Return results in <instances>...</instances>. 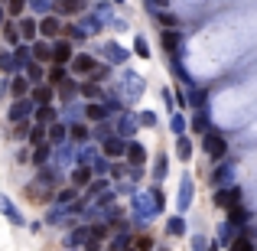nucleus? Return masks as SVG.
Returning <instances> with one entry per match:
<instances>
[{
    "instance_id": "obj_31",
    "label": "nucleus",
    "mask_w": 257,
    "mask_h": 251,
    "mask_svg": "<svg viewBox=\"0 0 257 251\" xmlns=\"http://www.w3.org/2000/svg\"><path fill=\"white\" fill-rule=\"evenodd\" d=\"M182 46V36L176 30H170V33H163V49H170V52H176Z\"/></svg>"
},
{
    "instance_id": "obj_3",
    "label": "nucleus",
    "mask_w": 257,
    "mask_h": 251,
    "mask_svg": "<svg viewBox=\"0 0 257 251\" xmlns=\"http://www.w3.org/2000/svg\"><path fill=\"white\" fill-rule=\"evenodd\" d=\"M202 150H205L212 160H225V153H228V140L221 137V134H205V137H202Z\"/></svg>"
},
{
    "instance_id": "obj_12",
    "label": "nucleus",
    "mask_w": 257,
    "mask_h": 251,
    "mask_svg": "<svg viewBox=\"0 0 257 251\" xmlns=\"http://www.w3.org/2000/svg\"><path fill=\"white\" fill-rule=\"evenodd\" d=\"M0 212L7 215V222H13V225H23V212L13 206V199H10L7 193H0Z\"/></svg>"
},
{
    "instance_id": "obj_46",
    "label": "nucleus",
    "mask_w": 257,
    "mask_h": 251,
    "mask_svg": "<svg viewBox=\"0 0 257 251\" xmlns=\"http://www.w3.org/2000/svg\"><path fill=\"white\" fill-rule=\"evenodd\" d=\"M69 137L85 140V137H88V127H85V124H72V127H69Z\"/></svg>"
},
{
    "instance_id": "obj_22",
    "label": "nucleus",
    "mask_w": 257,
    "mask_h": 251,
    "mask_svg": "<svg viewBox=\"0 0 257 251\" xmlns=\"http://www.w3.org/2000/svg\"><path fill=\"white\" fill-rule=\"evenodd\" d=\"M23 78H30V82H36V85H39V82H43V65L30 59V62L23 65Z\"/></svg>"
},
{
    "instance_id": "obj_8",
    "label": "nucleus",
    "mask_w": 257,
    "mask_h": 251,
    "mask_svg": "<svg viewBox=\"0 0 257 251\" xmlns=\"http://www.w3.org/2000/svg\"><path fill=\"white\" fill-rule=\"evenodd\" d=\"M101 52H104V59L111 65H124L127 59H131V52H127L124 46H117V43H104V46H101Z\"/></svg>"
},
{
    "instance_id": "obj_63",
    "label": "nucleus",
    "mask_w": 257,
    "mask_h": 251,
    "mask_svg": "<svg viewBox=\"0 0 257 251\" xmlns=\"http://www.w3.org/2000/svg\"><path fill=\"white\" fill-rule=\"evenodd\" d=\"M114 4H117V7H124V0H114Z\"/></svg>"
},
{
    "instance_id": "obj_7",
    "label": "nucleus",
    "mask_w": 257,
    "mask_h": 251,
    "mask_svg": "<svg viewBox=\"0 0 257 251\" xmlns=\"http://www.w3.org/2000/svg\"><path fill=\"white\" fill-rule=\"evenodd\" d=\"M192 196H195L192 176H182V183H179V193H176V209H179V212H186V209L192 206Z\"/></svg>"
},
{
    "instance_id": "obj_30",
    "label": "nucleus",
    "mask_w": 257,
    "mask_h": 251,
    "mask_svg": "<svg viewBox=\"0 0 257 251\" xmlns=\"http://www.w3.org/2000/svg\"><path fill=\"white\" fill-rule=\"evenodd\" d=\"M176 153H179V160H189V157H192V144H189L186 134H179V137H176Z\"/></svg>"
},
{
    "instance_id": "obj_18",
    "label": "nucleus",
    "mask_w": 257,
    "mask_h": 251,
    "mask_svg": "<svg viewBox=\"0 0 257 251\" xmlns=\"http://www.w3.org/2000/svg\"><path fill=\"white\" fill-rule=\"evenodd\" d=\"M69 62H72V69L82 72V75H85V72H94V65H98V62H94V56H72Z\"/></svg>"
},
{
    "instance_id": "obj_55",
    "label": "nucleus",
    "mask_w": 257,
    "mask_h": 251,
    "mask_svg": "<svg viewBox=\"0 0 257 251\" xmlns=\"http://www.w3.org/2000/svg\"><path fill=\"white\" fill-rule=\"evenodd\" d=\"M205 127H208V114L199 111V114H195V131H205Z\"/></svg>"
},
{
    "instance_id": "obj_41",
    "label": "nucleus",
    "mask_w": 257,
    "mask_h": 251,
    "mask_svg": "<svg viewBox=\"0 0 257 251\" xmlns=\"http://www.w3.org/2000/svg\"><path fill=\"white\" fill-rule=\"evenodd\" d=\"M134 52H137L140 59H150V43H147L144 36H137V39H134Z\"/></svg>"
},
{
    "instance_id": "obj_10",
    "label": "nucleus",
    "mask_w": 257,
    "mask_h": 251,
    "mask_svg": "<svg viewBox=\"0 0 257 251\" xmlns=\"http://www.w3.org/2000/svg\"><path fill=\"white\" fill-rule=\"evenodd\" d=\"M238 199H241V189L238 186H231V189H228V186H218V193H215V206H221V209H231Z\"/></svg>"
},
{
    "instance_id": "obj_21",
    "label": "nucleus",
    "mask_w": 257,
    "mask_h": 251,
    "mask_svg": "<svg viewBox=\"0 0 257 251\" xmlns=\"http://www.w3.org/2000/svg\"><path fill=\"white\" fill-rule=\"evenodd\" d=\"M85 4L88 0H56V10L59 13H78V10H85Z\"/></svg>"
},
{
    "instance_id": "obj_15",
    "label": "nucleus",
    "mask_w": 257,
    "mask_h": 251,
    "mask_svg": "<svg viewBox=\"0 0 257 251\" xmlns=\"http://www.w3.org/2000/svg\"><path fill=\"white\" fill-rule=\"evenodd\" d=\"M231 180H234V163H231V160H225V163L212 173V183H215V186H228Z\"/></svg>"
},
{
    "instance_id": "obj_11",
    "label": "nucleus",
    "mask_w": 257,
    "mask_h": 251,
    "mask_svg": "<svg viewBox=\"0 0 257 251\" xmlns=\"http://www.w3.org/2000/svg\"><path fill=\"white\" fill-rule=\"evenodd\" d=\"M33 108H36V105H33L26 95H23V98H17V101H13V108H10V121H13V124H17V121H26L33 114Z\"/></svg>"
},
{
    "instance_id": "obj_47",
    "label": "nucleus",
    "mask_w": 257,
    "mask_h": 251,
    "mask_svg": "<svg viewBox=\"0 0 257 251\" xmlns=\"http://www.w3.org/2000/svg\"><path fill=\"white\" fill-rule=\"evenodd\" d=\"M107 170H111V163H107L104 157H98V160H94V163H91V173H98V176H104Z\"/></svg>"
},
{
    "instance_id": "obj_19",
    "label": "nucleus",
    "mask_w": 257,
    "mask_h": 251,
    "mask_svg": "<svg viewBox=\"0 0 257 251\" xmlns=\"http://www.w3.org/2000/svg\"><path fill=\"white\" fill-rule=\"evenodd\" d=\"M65 140H69V127H65V124H52V131H49V140H46V144L59 147V144H65Z\"/></svg>"
},
{
    "instance_id": "obj_1",
    "label": "nucleus",
    "mask_w": 257,
    "mask_h": 251,
    "mask_svg": "<svg viewBox=\"0 0 257 251\" xmlns=\"http://www.w3.org/2000/svg\"><path fill=\"white\" fill-rule=\"evenodd\" d=\"M160 209H163V193H160V189H150V193H134V212H137L140 222L157 219Z\"/></svg>"
},
{
    "instance_id": "obj_54",
    "label": "nucleus",
    "mask_w": 257,
    "mask_h": 251,
    "mask_svg": "<svg viewBox=\"0 0 257 251\" xmlns=\"http://www.w3.org/2000/svg\"><path fill=\"white\" fill-rule=\"evenodd\" d=\"M4 36H7V43H20V33H17V26H4Z\"/></svg>"
},
{
    "instance_id": "obj_36",
    "label": "nucleus",
    "mask_w": 257,
    "mask_h": 251,
    "mask_svg": "<svg viewBox=\"0 0 257 251\" xmlns=\"http://www.w3.org/2000/svg\"><path fill=\"white\" fill-rule=\"evenodd\" d=\"M94 160H98V150H94V147H82V150H78V163L82 166H91Z\"/></svg>"
},
{
    "instance_id": "obj_44",
    "label": "nucleus",
    "mask_w": 257,
    "mask_h": 251,
    "mask_svg": "<svg viewBox=\"0 0 257 251\" xmlns=\"http://www.w3.org/2000/svg\"><path fill=\"white\" fill-rule=\"evenodd\" d=\"M157 17H160V23H163V26H179V17H176V13H166V10H157Z\"/></svg>"
},
{
    "instance_id": "obj_13",
    "label": "nucleus",
    "mask_w": 257,
    "mask_h": 251,
    "mask_svg": "<svg viewBox=\"0 0 257 251\" xmlns=\"http://www.w3.org/2000/svg\"><path fill=\"white\" fill-rule=\"evenodd\" d=\"M124 147H127L124 137H111V134H107V137L101 140V150H104V157H124Z\"/></svg>"
},
{
    "instance_id": "obj_28",
    "label": "nucleus",
    "mask_w": 257,
    "mask_h": 251,
    "mask_svg": "<svg viewBox=\"0 0 257 251\" xmlns=\"http://www.w3.org/2000/svg\"><path fill=\"white\" fill-rule=\"evenodd\" d=\"M88 235H91V228H75V232L65 238V245H69V248H78V245H85V241H88Z\"/></svg>"
},
{
    "instance_id": "obj_51",
    "label": "nucleus",
    "mask_w": 257,
    "mask_h": 251,
    "mask_svg": "<svg viewBox=\"0 0 257 251\" xmlns=\"http://www.w3.org/2000/svg\"><path fill=\"white\" fill-rule=\"evenodd\" d=\"M137 124H144V127H153V124H157V114H153V111H144V114L137 118Z\"/></svg>"
},
{
    "instance_id": "obj_40",
    "label": "nucleus",
    "mask_w": 257,
    "mask_h": 251,
    "mask_svg": "<svg viewBox=\"0 0 257 251\" xmlns=\"http://www.w3.org/2000/svg\"><path fill=\"white\" fill-rule=\"evenodd\" d=\"M228 248H231V251H254V241L247 238V235H241V238H231Z\"/></svg>"
},
{
    "instance_id": "obj_6",
    "label": "nucleus",
    "mask_w": 257,
    "mask_h": 251,
    "mask_svg": "<svg viewBox=\"0 0 257 251\" xmlns=\"http://www.w3.org/2000/svg\"><path fill=\"white\" fill-rule=\"evenodd\" d=\"M94 17L101 20V26H111V30H127V20L114 17V10L107 4H98V7H94Z\"/></svg>"
},
{
    "instance_id": "obj_35",
    "label": "nucleus",
    "mask_w": 257,
    "mask_h": 251,
    "mask_svg": "<svg viewBox=\"0 0 257 251\" xmlns=\"http://www.w3.org/2000/svg\"><path fill=\"white\" fill-rule=\"evenodd\" d=\"M231 238H234V225H231V222H225V225H218V241H221V245H231Z\"/></svg>"
},
{
    "instance_id": "obj_62",
    "label": "nucleus",
    "mask_w": 257,
    "mask_h": 251,
    "mask_svg": "<svg viewBox=\"0 0 257 251\" xmlns=\"http://www.w3.org/2000/svg\"><path fill=\"white\" fill-rule=\"evenodd\" d=\"M0 26H4V7H0Z\"/></svg>"
},
{
    "instance_id": "obj_4",
    "label": "nucleus",
    "mask_w": 257,
    "mask_h": 251,
    "mask_svg": "<svg viewBox=\"0 0 257 251\" xmlns=\"http://www.w3.org/2000/svg\"><path fill=\"white\" fill-rule=\"evenodd\" d=\"M52 180H56V173H49V170H46L39 180L30 183V186H33L30 196H33V199H39V202H43V199H52Z\"/></svg>"
},
{
    "instance_id": "obj_25",
    "label": "nucleus",
    "mask_w": 257,
    "mask_h": 251,
    "mask_svg": "<svg viewBox=\"0 0 257 251\" xmlns=\"http://www.w3.org/2000/svg\"><path fill=\"white\" fill-rule=\"evenodd\" d=\"M17 33H20V39H23V43H30V39L36 36V23H33V20H20V23H17Z\"/></svg>"
},
{
    "instance_id": "obj_43",
    "label": "nucleus",
    "mask_w": 257,
    "mask_h": 251,
    "mask_svg": "<svg viewBox=\"0 0 257 251\" xmlns=\"http://www.w3.org/2000/svg\"><path fill=\"white\" fill-rule=\"evenodd\" d=\"M170 127H173L176 137H179V134H186V118H182V114H173V118H170Z\"/></svg>"
},
{
    "instance_id": "obj_58",
    "label": "nucleus",
    "mask_w": 257,
    "mask_h": 251,
    "mask_svg": "<svg viewBox=\"0 0 257 251\" xmlns=\"http://www.w3.org/2000/svg\"><path fill=\"white\" fill-rule=\"evenodd\" d=\"M166 4H170V0H147V7H150V10H163Z\"/></svg>"
},
{
    "instance_id": "obj_38",
    "label": "nucleus",
    "mask_w": 257,
    "mask_h": 251,
    "mask_svg": "<svg viewBox=\"0 0 257 251\" xmlns=\"http://www.w3.org/2000/svg\"><path fill=\"white\" fill-rule=\"evenodd\" d=\"M30 101H33V105H49V101H52V88H36Z\"/></svg>"
},
{
    "instance_id": "obj_61",
    "label": "nucleus",
    "mask_w": 257,
    "mask_h": 251,
    "mask_svg": "<svg viewBox=\"0 0 257 251\" xmlns=\"http://www.w3.org/2000/svg\"><path fill=\"white\" fill-rule=\"evenodd\" d=\"M150 245H153L150 238H140V241H137V251H150Z\"/></svg>"
},
{
    "instance_id": "obj_49",
    "label": "nucleus",
    "mask_w": 257,
    "mask_h": 251,
    "mask_svg": "<svg viewBox=\"0 0 257 251\" xmlns=\"http://www.w3.org/2000/svg\"><path fill=\"white\" fill-rule=\"evenodd\" d=\"M72 199H75V189H62V193L56 196V202H59V206H69Z\"/></svg>"
},
{
    "instance_id": "obj_29",
    "label": "nucleus",
    "mask_w": 257,
    "mask_h": 251,
    "mask_svg": "<svg viewBox=\"0 0 257 251\" xmlns=\"http://www.w3.org/2000/svg\"><path fill=\"white\" fill-rule=\"evenodd\" d=\"M78 30H82L85 36H94V33L101 30V20H98V17H94V13H91V17H85L82 23H78Z\"/></svg>"
},
{
    "instance_id": "obj_14",
    "label": "nucleus",
    "mask_w": 257,
    "mask_h": 251,
    "mask_svg": "<svg viewBox=\"0 0 257 251\" xmlns=\"http://www.w3.org/2000/svg\"><path fill=\"white\" fill-rule=\"evenodd\" d=\"M124 157L131 160V166H144V160H147V150H144V144H137V140H127V147H124Z\"/></svg>"
},
{
    "instance_id": "obj_16",
    "label": "nucleus",
    "mask_w": 257,
    "mask_h": 251,
    "mask_svg": "<svg viewBox=\"0 0 257 251\" xmlns=\"http://www.w3.org/2000/svg\"><path fill=\"white\" fill-rule=\"evenodd\" d=\"M137 127H140V124H137V114H131V111H127L124 118H120V124H117V134L127 140V137H134V134H137Z\"/></svg>"
},
{
    "instance_id": "obj_23",
    "label": "nucleus",
    "mask_w": 257,
    "mask_h": 251,
    "mask_svg": "<svg viewBox=\"0 0 257 251\" xmlns=\"http://www.w3.org/2000/svg\"><path fill=\"white\" fill-rule=\"evenodd\" d=\"M166 232H170L173 238H182V235H186V219H182V215H173V219L166 222Z\"/></svg>"
},
{
    "instance_id": "obj_34",
    "label": "nucleus",
    "mask_w": 257,
    "mask_h": 251,
    "mask_svg": "<svg viewBox=\"0 0 257 251\" xmlns=\"http://www.w3.org/2000/svg\"><path fill=\"white\" fill-rule=\"evenodd\" d=\"M39 111H36V121L39 124H49V121H56V108H49V105H36Z\"/></svg>"
},
{
    "instance_id": "obj_45",
    "label": "nucleus",
    "mask_w": 257,
    "mask_h": 251,
    "mask_svg": "<svg viewBox=\"0 0 257 251\" xmlns=\"http://www.w3.org/2000/svg\"><path fill=\"white\" fill-rule=\"evenodd\" d=\"M26 85H30L26 78H13V82H10V92L17 95V98H23V95H26Z\"/></svg>"
},
{
    "instance_id": "obj_2",
    "label": "nucleus",
    "mask_w": 257,
    "mask_h": 251,
    "mask_svg": "<svg viewBox=\"0 0 257 251\" xmlns=\"http://www.w3.org/2000/svg\"><path fill=\"white\" fill-rule=\"evenodd\" d=\"M147 82L137 75V72H124V75L117 78V95L124 105H134V101H140V95H144Z\"/></svg>"
},
{
    "instance_id": "obj_60",
    "label": "nucleus",
    "mask_w": 257,
    "mask_h": 251,
    "mask_svg": "<svg viewBox=\"0 0 257 251\" xmlns=\"http://www.w3.org/2000/svg\"><path fill=\"white\" fill-rule=\"evenodd\" d=\"M69 36H72V39H85V33L78 30V26H69Z\"/></svg>"
},
{
    "instance_id": "obj_59",
    "label": "nucleus",
    "mask_w": 257,
    "mask_h": 251,
    "mask_svg": "<svg viewBox=\"0 0 257 251\" xmlns=\"http://www.w3.org/2000/svg\"><path fill=\"white\" fill-rule=\"evenodd\" d=\"M23 4L26 0H10V13H23Z\"/></svg>"
},
{
    "instance_id": "obj_56",
    "label": "nucleus",
    "mask_w": 257,
    "mask_h": 251,
    "mask_svg": "<svg viewBox=\"0 0 257 251\" xmlns=\"http://www.w3.org/2000/svg\"><path fill=\"white\" fill-rule=\"evenodd\" d=\"M49 78H52V82H62V78H65V69H62V65L56 62V69L49 72Z\"/></svg>"
},
{
    "instance_id": "obj_39",
    "label": "nucleus",
    "mask_w": 257,
    "mask_h": 251,
    "mask_svg": "<svg viewBox=\"0 0 257 251\" xmlns=\"http://www.w3.org/2000/svg\"><path fill=\"white\" fill-rule=\"evenodd\" d=\"M0 72H17V62H13V52L0 49Z\"/></svg>"
},
{
    "instance_id": "obj_32",
    "label": "nucleus",
    "mask_w": 257,
    "mask_h": 251,
    "mask_svg": "<svg viewBox=\"0 0 257 251\" xmlns=\"http://www.w3.org/2000/svg\"><path fill=\"white\" fill-rule=\"evenodd\" d=\"M85 114H88L91 121H104V118H107L111 111H107L104 105H98V101H94V105H88V108H85Z\"/></svg>"
},
{
    "instance_id": "obj_53",
    "label": "nucleus",
    "mask_w": 257,
    "mask_h": 251,
    "mask_svg": "<svg viewBox=\"0 0 257 251\" xmlns=\"http://www.w3.org/2000/svg\"><path fill=\"white\" fill-rule=\"evenodd\" d=\"M43 134H46V127H43V124H36V127L30 131V140H33V144H43Z\"/></svg>"
},
{
    "instance_id": "obj_20",
    "label": "nucleus",
    "mask_w": 257,
    "mask_h": 251,
    "mask_svg": "<svg viewBox=\"0 0 257 251\" xmlns=\"http://www.w3.org/2000/svg\"><path fill=\"white\" fill-rule=\"evenodd\" d=\"M244 222H251V209L234 202V206H231V225H244Z\"/></svg>"
},
{
    "instance_id": "obj_27",
    "label": "nucleus",
    "mask_w": 257,
    "mask_h": 251,
    "mask_svg": "<svg viewBox=\"0 0 257 251\" xmlns=\"http://www.w3.org/2000/svg\"><path fill=\"white\" fill-rule=\"evenodd\" d=\"M49 153H52V144H36V153H33V163H39V166H46L49 163Z\"/></svg>"
},
{
    "instance_id": "obj_17",
    "label": "nucleus",
    "mask_w": 257,
    "mask_h": 251,
    "mask_svg": "<svg viewBox=\"0 0 257 251\" xmlns=\"http://www.w3.org/2000/svg\"><path fill=\"white\" fill-rule=\"evenodd\" d=\"M59 30H62V26H59V20H56V17H49V13L43 17V23H36V33H43L46 39H52Z\"/></svg>"
},
{
    "instance_id": "obj_9",
    "label": "nucleus",
    "mask_w": 257,
    "mask_h": 251,
    "mask_svg": "<svg viewBox=\"0 0 257 251\" xmlns=\"http://www.w3.org/2000/svg\"><path fill=\"white\" fill-rule=\"evenodd\" d=\"M49 59L59 62V65L69 62V59H72V43H69V39H56V43L49 46Z\"/></svg>"
},
{
    "instance_id": "obj_50",
    "label": "nucleus",
    "mask_w": 257,
    "mask_h": 251,
    "mask_svg": "<svg viewBox=\"0 0 257 251\" xmlns=\"http://www.w3.org/2000/svg\"><path fill=\"white\" fill-rule=\"evenodd\" d=\"M75 95H78V85H72V82H65V85H62V101H72Z\"/></svg>"
},
{
    "instance_id": "obj_5",
    "label": "nucleus",
    "mask_w": 257,
    "mask_h": 251,
    "mask_svg": "<svg viewBox=\"0 0 257 251\" xmlns=\"http://www.w3.org/2000/svg\"><path fill=\"white\" fill-rule=\"evenodd\" d=\"M49 160H52V166H56V170H65V166H75V150H72L69 144H59V147H52Z\"/></svg>"
},
{
    "instance_id": "obj_52",
    "label": "nucleus",
    "mask_w": 257,
    "mask_h": 251,
    "mask_svg": "<svg viewBox=\"0 0 257 251\" xmlns=\"http://www.w3.org/2000/svg\"><path fill=\"white\" fill-rule=\"evenodd\" d=\"M192 251H208L205 235H192Z\"/></svg>"
},
{
    "instance_id": "obj_48",
    "label": "nucleus",
    "mask_w": 257,
    "mask_h": 251,
    "mask_svg": "<svg viewBox=\"0 0 257 251\" xmlns=\"http://www.w3.org/2000/svg\"><path fill=\"white\" fill-rule=\"evenodd\" d=\"M166 170H170V163H166V157H157V166H153V176H157V180H163V176H166Z\"/></svg>"
},
{
    "instance_id": "obj_24",
    "label": "nucleus",
    "mask_w": 257,
    "mask_h": 251,
    "mask_svg": "<svg viewBox=\"0 0 257 251\" xmlns=\"http://www.w3.org/2000/svg\"><path fill=\"white\" fill-rule=\"evenodd\" d=\"M72 183H75V186H88V183H91V170L88 166H72Z\"/></svg>"
},
{
    "instance_id": "obj_42",
    "label": "nucleus",
    "mask_w": 257,
    "mask_h": 251,
    "mask_svg": "<svg viewBox=\"0 0 257 251\" xmlns=\"http://www.w3.org/2000/svg\"><path fill=\"white\" fill-rule=\"evenodd\" d=\"M78 92H82L85 98H104V92H101V88L94 85V82H88V85H82V88H78Z\"/></svg>"
},
{
    "instance_id": "obj_37",
    "label": "nucleus",
    "mask_w": 257,
    "mask_h": 251,
    "mask_svg": "<svg viewBox=\"0 0 257 251\" xmlns=\"http://www.w3.org/2000/svg\"><path fill=\"white\" fill-rule=\"evenodd\" d=\"M13 62H17V69H23V65L30 62V43H23L17 52H13Z\"/></svg>"
},
{
    "instance_id": "obj_26",
    "label": "nucleus",
    "mask_w": 257,
    "mask_h": 251,
    "mask_svg": "<svg viewBox=\"0 0 257 251\" xmlns=\"http://www.w3.org/2000/svg\"><path fill=\"white\" fill-rule=\"evenodd\" d=\"M30 59H36V62H49V43H33L30 46Z\"/></svg>"
},
{
    "instance_id": "obj_57",
    "label": "nucleus",
    "mask_w": 257,
    "mask_h": 251,
    "mask_svg": "<svg viewBox=\"0 0 257 251\" xmlns=\"http://www.w3.org/2000/svg\"><path fill=\"white\" fill-rule=\"evenodd\" d=\"M114 251H124L127 248V235H117V238H114V245H111Z\"/></svg>"
},
{
    "instance_id": "obj_33",
    "label": "nucleus",
    "mask_w": 257,
    "mask_h": 251,
    "mask_svg": "<svg viewBox=\"0 0 257 251\" xmlns=\"http://www.w3.org/2000/svg\"><path fill=\"white\" fill-rule=\"evenodd\" d=\"M26 7H30L33 13H39V17H46V13L52 10V0H26Z\"/></svg>"
}]
</instances>
